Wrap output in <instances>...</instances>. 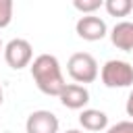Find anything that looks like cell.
I'll list each match as a JSON object with an SVG mask.
<instances>
[{"instance_id": "8992f818", "label": "cell", "mask_w": 133, "mask_h": 133, "mask_svg": "<svg viewBox=\"0 0 133 133\" xmlns=\"http://www.w3.org/2000/svg\"><path fill=\"white\" fill-rule=\"evenodd\" d=\"M58 116L50 110H33L25 121L27 133H58Z\"/></svg>"}, {"instance_id": "9a60e30c", "label": "cell", "mask_w": 133, "mask_h": 133, "mask_svg": "<svg viewBox=\"0 0 133 133\" xmlns=\"http://www.w3.org/2000/svg\"><path fill=\"white\" fill-rule=\"evenodd\" d=\"M64 133H83V131H79V129H69V131H64Z\"/></svg>"}, {"instance_id": "e0dca14e", "label": "cell", "mask_w": 133, "mask_h": 133, "mask_svg": "<svg viewBox=\"0 0 133 133\" xmlns=\"http://www.w3.org/2000/svg\"><path fill=\"white\" fill-rule=\"evenodd\" d=\"M0 50H4V46H2V39H0Z\"/></svg>"}, {"instance_id": "52a82bcc", "label": "cell", "mask_w": 133, "mask_h": 133, "mask_svg": "<svg viewBox=\"0 0 133 133\" xmlns=\"http://www.w3.org/2000/svg\"><path fill=\"white\" fill-rule=\"evenodd\" d=\"M62 106L64 108H71V110H85L87 102H89V91L85 85H79V83H66L62 94L58 96Z\"/></svg>"}, {"instance_id": "7a4b0ae2", "label": "cell", "mask_w": 133, "mask_h": 133, "mask_svg": "<svg viewBox=\"0 0 133 133\" xmlns=\"http://www.w3.org/2000/svg\"><path fill=\"white\" fill-rule=\"evenodd\" d=\"M66 73L73 81L85 85L98 79V62L89 52H75L66 62Z\"/></svg>"}, {"instance_id": "2e32d148", "label": "cell", "mask_w": 133, "mask_h": 133, "mask_svg": "<svg viewBox=\"0 0 133 133\" xmlns=\"http://www.w3.org/2000/svg\"><path fill=\"white\" fill-rule=\"evenodd\" d=\"M2 100H4V91H2V85H0V104H2Z\"/></svg>"}, {"instance_id": "4fadbf2b", "label": "cell", "mask_w": 133, "mask_h": 133, "mask_svg": "<svg viewBox=\"0 0 133 133\" xmlns=\"http://www.w3.org/2000/svg\"><path fill=\"white\" fill-rule=\"evenodd\" d=\"M106 133H133V121H121L106 129Z\"/></svg>"}, {"instance_id": "30bf717a", "label": "cell", "mask_w": 133, "mask_h": 133, "mask_svg": "<svg viewBox=\"0 0 133 133\" xmlns=\"http://www.w3.org/2000/svg\"><path fill=\"white\" fill-rule=\"evenodd\" d=\"M104 8L110 17H127L133 10V2L131 0H106Z\"/></svg>"}, {"instance_id": "8fae6325", "label": "cell", "mask_w": 133, "mask_h": 133, "mask_svg": "<svg viewBox=\"0 0 133 133\" xmlns=\"http://www.w3.org/2000/svg\"><path fill=\"white\" fill-rule=\"evenodd\" d=\"M73 6L77 10H81L83 15H91L94 10H98L100 6H104V2L102 0H75Z\"/></svg>"}, {"instance_id": "3957f363", "label": "cell", "mask_w": 133, "mask_h": 133, "mask_svg": "<svg viewBox=\"0 0 133 133\" xmlns=\"http://www.w3.org/2000/svg\"><path fill=\"white\" fill-rule=\"evenodd\" d=\"M102 83L106 87H129L133 85V66L127 60H106L102 71H100Z\"/></svg>"}, {"instance_id": "277c9868", "label": "cell", "mask_w": 133, "mask_h": 133, "mask_svg": "<svg viewBox=\"0 0 133 133\" xmlns=\"http://www.w3.org/2000/svg\"><path fill=\"white\" fill-rule=\"evenodd\" d=\"M31 58H33V48L23 37H15V39H10L4 46V60L15 71H21V69L29 66L31 64Z\"/></svg>"}, {"instance_id": "9c48e42d", "label": "cell", "mask_w": 133, "mask_h": 133, "mask_svg": "<svg viewBox=\"0 0 133 133\" xmlns=\"http://www.w3.org/2000/svg\"><path fill=\"white\" fill-rule=\"evenodd\" d=\"M79 125L85 131H104L108 127V116L98 108H85L79 114Z\"/></svg>"}, {"instance_id": "5b68a950", "label": "cell", "mask_w": 133, "mask_h": 133, "mask_svg": "<svg viewBox=\"0 0 133 133\" xmlns=\"http://www.w3.org/2000/svg\"><path fill=\"white\" fill-rule=\"evenodd\" d=\"M75 31L85 42H98V39H102L108 33V27H106L104 19H100L96 15H83L75 23Z\"/></svg>"}, {"instance_id": "7c38bea8", "label": "cell", "mask_w": 133, "mask_h": 133, "mask_svg": "<svg viewBox=\"0 0 133 133\" xmlns=\"http://www.w3.org/2000/svg\"><path fill=\"white\" fill-rule=\"evenodd\" d=\"M12 21V0H0V29Z\"/></svg>"}, {"instance_id": "6da1fadb", "label": "cell", "mask_w": 133, "mask_h": 133, "mask_svg": "<svg viewBox=\"0 0 133 133\" xmlns=\"http://www.w3.org/2000/svg\"><path fill=\"white\" fill-rule=\"evenodd\" d=\"M31 77L37 89L46 96H60L64 89V77L60 71V62L54 54H39L31 62Z\"/></svg>"}, {"instance_id": "ba28073f", "label": "cell", "mask_w": 133, "mask_h": 133, "mask_svg": "<svg viewBox=\"0 0 133 133\" xmlns=\"http://www.w3.org/2000/svg\"><path fill=\"white\" fill-rule=\"evenodd\" d=\"M110 42L123 52H133V21H118L110 31Z\"/></svg>"}, {"instance_id": "5bb4252c", "label": "cell", "mask_w": 133, "mask_h": 133, "mask_svg": "<svg viewBox=\"0 0 133 133\" xmlns=\"http://www.w3.org/2000/svg\"><path fill=\"white\" fill-rule=\"evenodd\" d=\"M125 110H127V114L133 118V89H131V94H129V98H127V104H125Z\"/></svg>"}]
</instances>
